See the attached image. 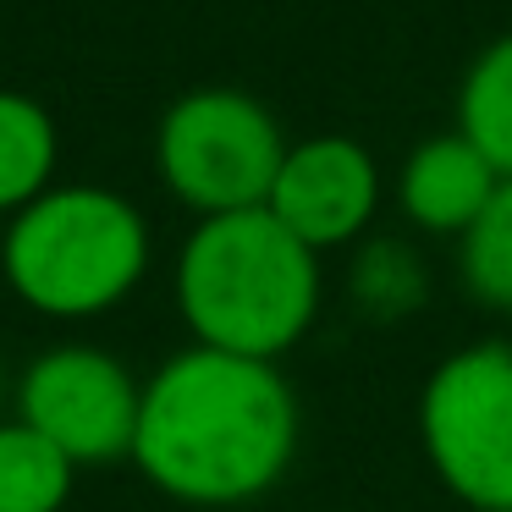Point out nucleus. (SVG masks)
<instances>
[{
  "label": "nucleus",
  "mask_w": 512,
  "mask_h": 512,
  "mask_svg": "<svg viewBox=\"0 0 512 512\" xmlns=\"http://www.w3.org/2000/svg\"><path fill=\"white\" fill-rule=\"evenodd\" d=\"M298 452V397L265 358L193 342L144 386L133 463L188 507L259 501Z\"/></svg>",
  "instance_id": "nucleus-1"
},
{
  "label": "nucleus",
  "mask_w": 512,
  "mask_h": 512,
  "mask_svg": "<svg viewBox=\"0 0 512 512\" xmlns=\"http://www.w3.org/2000/svg\"><path fill=\"white\" fill-rule=\"evenodd\" d=\"M177 309L199 347L276 364L320 314V254L270 210L210 215L182 243Z\"/></svg>",
  "instance_id": "nucleus-2"
},
{
  "label": "nucleus",
  "mask_w": 512,
  "mask_h": 512,
  "mask_svg": "<svg viewBox=\"0 0 512 512\" xmlns=\"http://www.w3.org/2000/svg\"><path fill=\"white\" fill-rule=\"evenodd\" d=\"M0 265L28 309L89 320L116 309L144 281L149 226L111 188H50L12 215Z\"/></svg>",
  "instance_id": "nucleus-3"
},
{
  "label": "nucleus",
  "mask_w": 512,
  "mask_h": 512,
  "mask_svg": "<svg viewBox=\"0 0 512 512\" xmlns=\"http://www.w3.org/2000/svg\"><path fill=\"white\" fill-rule=\"evenodd\" d=\"M419 441L435 479L474 512H512V347L446 353L419 391Z\"/></svg>",
  "instance_id": "nucleus-4"
},
{
  "label": "nucleus",
  "mask_w": 512,
  "mask_h": 512,
  "mask_svg": "<svg viewBox=\"0 0 512 512\" xmlns=\"http://www.w3.org/2000/svg\"><path fill=\"white\" fill-rule=\"evenodd\" d=\"M155 160L166 188L210 221V215L265 210L287 160V138L254 94L199 89L166 111Z\"/></svg>",
  "instance_id": "nucleus-5"
},
{
  "label": "nucleus",
  "mask_w": 512,
  "mask_h": 512,
  "mask_svg": "<svg viewBox=\"0 0 512 512\" xmlns=\"http://www.w3.org/2000/svg\"><path fill=\"white\" fill-rule=\"evenodd\" d=\"M17 408V419L56 441L72 468H105L133 457L144 386L100 347H50L28 364Z\"/></svg>",
  "instance_id": "nucleus-6"
},
{
  "label": "nucleus",
  "mask_w": 512,
  "mask_h": 512,
  "mask_svg": "<svg viewBox=\"0 0 512 512\" xmlns=\"http://www.w3.org/2000/svg\"><path fill=\"white\" fill-rule=\"evenodd\" d=\"M265 210L287 226L298 243L320 248H342L375 221L380 210V166L358 138L325 133V138H303L287 149L276 171Z\"/></svg>",
  "instance_id": "nucleus-7"
},
{
  "label": "nucleus",
  "mask_w": 512,
  "mask_h": 512,
  "mask_svg": "<svg viewBox=\"0 0 512 512\" xmlns=\"http://www.w3.org/2000/svg\"><path fill=\"white\" fill-rule=\"evenodd\" d=\"M501 188L496 166L468 144L463 133L424 138L397 171V204L419 232L463 237L479 221V210L490 204V193Z\"/></svg>",
  "instance_id": "nucleus-8"
},
{
  "label": "nucleus",
  "mask_w": 512,
  "mask_h": 512,
  "mask_svg": "<svg viewBox=\"0 0 512 512\" xmlns=\"http://www.w3.org/2000/svg\"><path fill=\"white\" fill-rule=\"evenodd\" d=\"M457 133L496 166V177H512V34L485 45L457 89Z\"/></svg>",
  "instance_id": "nucleus-9"
},
{
  "label": "nucleus",
  "mask_w": 512,
  "mask_h": 512,
  "mask_svg": "<svg viewBox=\"0 0 512 512\" xmlns=\"http://www.w3.org/2000/svg\"><path fill=\"white\" fill-rule=\"evenodd\" d=\"M56 122L28 94H0V210H28L50 193Z\"/></svg>",
  "instance_id": "nucleus-10"
},
{
  "label": "nucleus",
  "mask_w": 512,
  "mask_h": 512,
  "mask_svg": "<svg viewBox=\"0 0 512 512\" xmlns=\"http://www.w3.org/2000/svg\"><path fill=\"white\" fill-rule=\"evenodd\" d=\"M72 474V457L34 424H0V512H61Z\"/></svg>",
  "instance_id": "nucleus-11"
},
{
  "label": "nucleus",
  "mask_w": 512,
  "mask_h": 512,
  "mask_svg": "<svg viewBox=\"0 0 512 512\" xmlns=\"http://www.w3.org/2000/svg\"><path fill=\"white\" fill-rule=\"evenodd\" d=\"M457 270H463V287L474 303H485L496 314H512V177L490 193L479 221L463 232Z\"/></svg>",
  "instance_id": "nucleus-12"
},
{
  "label": "nucleus",
  "mask_w": 512,
  "mask_h": 512,
  "mask_svg": "<svg viewBox=\"0 0 512 512\" xmlns=\"http://www.w3.org/2000/svg\"><path fill=\"white\" fill-rule=\"evenodd\" d=\"M353 298H358V309H364L369 320H380V325L413 314L424 303L419 254H413L408 243H397V237L369 243L364 254H358V265H353Z\"/></svg>",
  "instance_id": "nucleus-13"
}]
</instances>
